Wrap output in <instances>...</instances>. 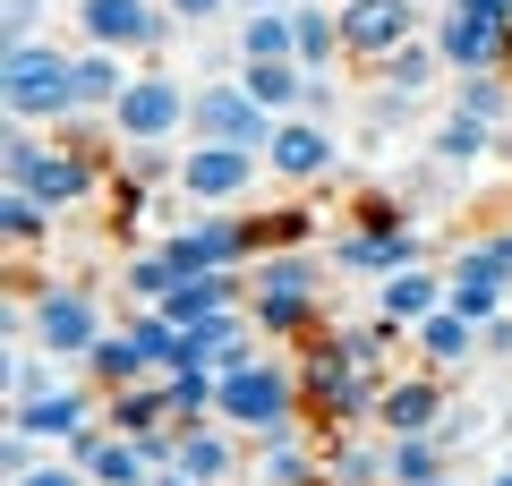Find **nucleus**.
Returning a JSON list of instances; mask_svg holds the SVG:
<instances>
[{"label":"nucleus","mask_w":512,"mask_h":486,"mask_svg":"<svg viewBox=\"0 0 512 486\" xmlns=\"http://www.w3.org/2000/svg\"><path fill=\"white\" fill-rule=\"evenodd\" d=\"M0 171H9V188L43 197L52 214H69V205H86V197H111V171L86 154V145L35 137V128H18V120H9V137H0Z\"/></svg>","instance_id":"1"},{"label":"nucleus","mask_w":512,"mask_h":486,"mask_svg":"<svg viewBox=\"0 0 512 486\" xmlns=\"http://www.w3.org/2000/svg\"><path fill=\"white\" fill-rule=\"evenodd\" d=\"M214 418H222V427H239V435H256V452H265V444H291L299 418H308V393H299V359H274V350H265L256 367L222 376Z\"/></svg>","instance_id":"2"},{"label":"nucleus","mask_w":512,"mask_h":486,"mask_svg":"<svg viewBox=\"0 0 512 486\" xmlns=\"http://www.w3.org/2000/svg\"><path fill=\"white\" fill-rule=\"evenodd\" d=\"M0 103H9V120L18 128H69L77 120V52H60V43H9V60H0Z\"/></svg>","instance_id":"3"},{"label":"nucleus","mask_w":512,"mask_h":486,"mask_svg":"<svg viewBox=\"0 0 512 486\" xmlns=\"http://www.w3.org/2000/svg\"><path fill=\"white\" fill-rule=\"evenodd\" d=\"M384 384L393 376H359V367L333 350V333H316L308 359H299V393H308V418H325V435H376Z\"/></svg>","instance_id":"4"},{"label":"nucleus","mask_w":512,"mask_h":486,"mask_svg":"<svg viewBox=\"0 0 512 486\" xmlns=\"http://www.w3.org/2000/svg\"><path fill=\"white\" fill-rule=\"evenodd\" d=\"M274 111L256 103L239 77H205V86H188V145H274Z\"/></svg>","instance_id":"5"},{"label":"nucleus","mask_w":512,"mask_h":486,"mask_svg":"<svg viewBox=\"0 0 512 486\" xmlns=\"http://www.w3.org/2000/svg\"><path fill=\"white\" fill-rule=\"evenodd\" d=\"M163 256H171L180 273H256L265 239H256L248 214H188L180 231L163 239Z\"/></svg>","instance_id":"6"},{"label":"nucleus","mask_w":512,"mask_h":486,"mask_svg":"<svg viewBox=\"0 0 512 486\" xmlns=\"http://www.w3.org/2000/svg\"><path fill=\"white\" fill-rule=\"evenodd\" d=\"M77 35H86L94 52L154 60L171 35H180V18H171L163 0H77Z\"/></svg>","instance_id":"7"},{"label":"nucleus","mask_w":512,"mask_h":486,"mask_svg":"<svg viewBox=\"0 0 512 486\" xmlns=\"http://www.w3.org/2000/svg\"><path fill=\"white\" fill-rule=\"evenodd\" d=\"M103 333H111V324H103V307H94V290H77V282H43L35 290V350H43V359L86 367Z\"/></svg>","instance_id":"8"},{"label":"nucleus","mask_w":512,"mask_h":486,"mask_svg":"<svg viewBox=\"0 0 512 486\" xmlns=\"http://www.w3.org/2000/svg\"><path fill=\"white\" fill-rule=\"evenodd\" d=\"M111 137L120 145H171L188 137V86L171 69H137L120 94V111H111Z\"/></svg>","instance_id":"9"},{"label":"nucleus","mask_w":512,"mask_h":486,"mask_svg":"<svg viewBox=\"0 0 512 486\" xmlns=\"http://www.w3.org/2000/svg\"><path fill=\"white\" fill-rule=\"evenodd\" d=\"M256 171H265V154L256 145H180V197L205 205V214H231L239 197L256 188Z\"/></svg>","instance_id":"10"},{"label":"nucleus","mask_w":512,"mask_h":486,"mask_svg":"<svg viewBox=\"0 0 512 486\" xmlns=\"http://www.w3.org/2000/svg\"><path fill=\"white\" fill-rule=\"evenodd\" d=\"M427 43L444 52L453 77H504L512 69V26L478 18V9H436V18H427Z\"/></svg>","instance_id":"11"},{"label":"nucleus","mask_w":512,"mask_h":486,"mask_svg":"<svg viewBox=\"0 0 512 486\" xmlns=\"http://www.w3.org/2000/svg\"><path fill=\"white\" fill-rule=\"evenodd\" d=\"M427 35V9L419 0H342V52L350 60H393L402 43H419Z\"/></svg>","instance_id":"12"},{"label":"nucleus","mask_w":512,"mask_h":486,"mask_svg":"<svg viewBox=\"0 0 512 486\" xmlns=\"http://www.w3.org/2000/svg\"><path fill=\"white\" fill-rule=\"evenodd\" d=\"M9 427H18V435H35V444H52V452H69L86 427H103V393H94L86 376H77V384H52L43 401L9 410Z\"/></svg>","instance_id":"13"},{"label":"nucleus","mask_w":512,"mask_h":486,"mask_svg":"<svg viewBox=\"0 0 512 486\" xmlns=\"http://www.w3.org/2000/svg\"><path fill=\"white\" fill-rule=\"evenodd\" d=\"M325 265L333 273H376V282H393V273L427 265V239L419 231H333L325 239Z\"/></svg>","instance_id":"14"},{"label":"nucleus","mask_w":512,"mask_h":486,"mask_svg":"<svg viewBox=\"0 0 512 486\" xmlns=\"http://www.w3.org/2000/svg\"><path fill=\"white\" fill-rule=\"evenodd\" d=\"M444 418H453V393H444V376H427V367H410V376H393V384H384L376 435H436Z\"/></svg>","instance_id":"15"},{"label":"nucleus","mask_w":512,"mask_h":486,"mask_svg":"<svg viewBox=\"0 0 512 486\" xmlns=\"http://www.w3.org/2000/svg\"><path fill=\"white\" fill-rule=\"evenodd\" d=\"M265 171H274V180H333V171H342V145H333V128L325 120H282L274 128V145H265Z\"/></svg>","instance_id":"16"},{"label":"nucleus","mask_w":512,"mask_h":486,"mask_svg":"<svg viewBox=\"0 0 512 486\" xmlns=\"http://www.w3.org/2000/svg\"><path fill=\"white\" fill-rule=\"evenodd\" d=\"M69 461L86 469L94 486H154V478H163V469L146 461V444H137V435H120V427H86V435L69 444Z\"/></svg>","instance_id":"17"},{"label":"nucleus","mask_w":512,"mask_h":486,"mask_svg":"<svg viewBox=\"0 0 512 486\" xmlns=\"http://www.w3.org/2000/svg\"><path fill=\"white\" fill-rule=\"evenodd\" d=\"M444 307H453V273H436V265H410V273H393V282H376V316L410 324V333H419L427 316H444Z\"/></svg>","instance_id":"18"},{"label":"nucleus","mask_w":512,"mask_h":486,"mask_svg":"<svg viewBox=\"0 0 512 486\" xmlns=\"http://www.w3.org/2000/svg\"><path fill=\"white\" fill-rule=\"evenodd\" d=\"M180 478H197V486H231V478H239V427H222V418L180 427Z\"/></svg>","instance_id":"19"},{"label":"nucleus","mask_w":512,"mask_h":486,"mask_svg":"<svg viewBox=\"0 0 512 486\" xmlns=\"http://www.w3.org/2000/svg\"><path fill=\"white\" fill-rule=\"evenodd\" d=\"M103 427H120V435H163V427H180L171 418V384L163 376H146V384H120V393H103Z\"/></svg>","instance_id":"20"},{"label":"nucleus","mask_w":512,"mask_h":486,"mask_svg":"<svg viewBox=\"0 0 512 486\" xmlns=\"http://www.w3.org/2000/svg\"><path fill=\"white\" fill-rule=\"evenodd\" d=\"M410 350H419L427 376H453V367H470V359H478V324L444 307V316H427L419 333H410Z\"/></svg>","instance_id":"21"},{"label":"nucleus","mask_w":512,"mask_h":486,"mask_svg":"<svg viewBox=\"0 0 512 486\" xmlns=\"http://www.w3.org/2000/svg\"><path fill=\"white\" fill-rule=\"evenodd\" d=\"M333 350H342L359 376H393V350H410V324H393V316H367V324H342L333 333Z\"/></svg>","instance_id":"22"},{"label":"nucleus","mask_w":512,"mask_h":486,"mask_svg":"<svg viewBox=\"0 0 512 486\" xmlns=\"http://www.w3.org/2000/svg\"><path fill=\"white\" fill-rule=\"evenodd\" d=\"M308 290H325V256H316V248L256 256V290H248V299H308Z\"/></svg>","instance_id":"23"},{"label":"nucleus","mask_w":512,"mask_h":486,"mask_svg":"<svg viewBox=\"0 0 512 486\" xmlns=\"http://www.w3.org/2000/svg\"><path fill=\"white\" fill-rule=\"evenodd\" d=\"M291 60L316 77H333V60H342V9H308V0H291Z\"/></svg>","instance_id":"24"},{"label":"nucleus","mask_w":512,"mask_h":486,"mask_svg":"<svg viewBox=\"0 0 512 486\" xmlns=\"http://www.w3.org/2000/svg\"><path fill=\"white\" fill-rule=\"evenodd\" d=\"M222 307H248V282H239V273H180V290L163 299V316L197 324V316H222Z\"/></svg>","instance_id":"25"},{"label":"nucleus","mask_w":512,"mask_h":486,"mask_svg":"<svg viewBox=\"0 0 512 486\" xmlns=\"http://www.w3.org/2000/svg\"><path fill=\"white\" fill-rule=\"evenodd\" d=\"M128 77H137V69H128L120 52H94V43H86V52H77V111L111 120V111H120V94H128Z\"/></svg>","instance_id":"26"},{"label":"nucleus","mask_w":512,"mask_h":486,"mask_svg":"<svg viewBox=\"0 0 512 486\" xmlns=\"http://www.w3.org/2000/svg\"><path fill=\"white\" fill-rule=\"evenodd\" d=\"M248 324H256V342H308L325 324V290H308V299H248Z\"/></svg>","instance_id":"27"},{"label":"nucleus","mask_w":512,"mask_h":486,"mask_svg":"<svg viewBox=\"0 0 512 486\" xmlns=\"http://www.w3.org/2000/svg\"><path fill=\"white\" fill-rule=\"evenodd\" d=\"M308 77H316V69H299V60H256V69H239V86L274 111V120H299V103H308Z\"/></svg>","instance_id":"28"},{"label":"nucleus","mask_w":512,"mask_h":486,"mask_svg":"<svg viewBox=\"0 0 512 486\" xmlns=\"http://www.w3.org/2000/svg\"><path fill=\"white\" fill-rule=\"evenodd\" d=\"M77 376H86L94 393H120V384H146V376H154V359L128 342V324H120V333H103V342H94V359L77 367Z\"/></svg>","instance_id":"29"},{"label":"nucleus","mask_w":512,"mask_h":486,"mask_svg":"<svg viewBox=\"0 0 512 486\" xmlns=\"http://www.w3.org/2000/svg\"><path fill=\"white\" fill-rule=\"evenodd\" d=\"M325 486H393L384 478V435H333L325 444Z\"/></svg>","instance_id":"30"},{"label":"nucleus","mask_w":512,"mask_h":486,"mask_svg":"<svg viewBox=\"0 0 512 486\" xmlns=\"http://www.w3.org/2000/svg\"><path fill=\"white\" fill-rule=\"evenodd\" d=\"M436 77H453V69H444V52L419 35V43H402V52H393V60L376 69V86H384V94H402V103H419V94L436 86Z\"/></svg>","instance_id":"31"},{"label":"nucleus","mask_w":512,"mask_h":486,"mask_svg":"<svg viewBox=\"0 0 512 486\" xmlns=\"http://www.w3.org/2000/svg\"><path fill=\"white\" fill-rule=\"evenodd\" d=\"M384 478L393 486H436V478H453V469H444L436 435H384Z\"/></svg>","instance_id":"32"},{"label":"nucleus","mask_w":512,"mask_h":486,"mask_svg":"<svg viewBox=\"0 0 512 486\" xmlns=\"http://www.w3.org/2000/svg\"><path fill=\"white\" fill-rule=\"evenodd\" d=\"M256 486H325V452H308L291 435V444H265L256 452Z\"/></svg>","instance_id":"33"},{"label":"nucleus","mask_w":512,"mask_h":486,"mask_svg":"<svg viewBox=\"0 0 512 486\" xmlns=\"http://www.w3.org/2000/svg\"><path fill=\"white\" fill-rule=\"evenodd\" d=\"M120 290H128V299H137V307H163L171 290H180V265H171L163 248H137V256H128V265H120Z\"/></svg>","instance_id":"34"},{"label":"nucleus","mask_w":512,"mask_h":486,"mask_svg":"<svg viewBox=\"0 0 512 486\" xmlns=\"http://www.w3.org/2000/svg\"><path fill=\"white\" fill-rule=\"evenodd\" d=\"M495 154V128L487 120H461V111H444L436 120V162H453V171H470V162Z\"/></svg>","instance_id":"35"},{"label":"nucleus","mask_w":512,"mask_h":486,"mask_svg":"<svg viewBox=\"0 0 512 486\" xmlns=\"http://www.w3.org/2000/svg\"><path fill=\"white\" fill-rule=\"evenodd\" d=\"M453 111L461 120H487V128H512V77H461Z\"/></svg>","instance_id":"36"},{"label":"nucleus","mask_w":512,"mask_h":486,"mask_svg":"<svg viewBox=\"0 0 512 486\" xmlns=\"http://www.w3.org/2000/svg\"><path fill=\"white\" fill-rule=\"evenodd\" d=\"M0 231H9V248H43L52 239V205L26 197V188H0Z\"/></svg>","instance_id":"37"},{"label":"nucleus","mask_w":512,"mask_h":486,"mask_svg":"<svg viewBox=\"0 0 512 486\" xmlns=\"http://www.w3.org/2000/svg\"><path fill=\"white\" fill-rule=\"evenodd\" d=\"M256 60H291V9L239 18V69H256Z\"/></svg>","instance_id":"38"},{"label":"nucleus","mask_w":512,"mask_h":486,"mask_svg":"<svg viewBox=\"0 0 512 486\" xmlns=\"http://www.w3.org/2000/svg\"><path fill=\"white\" fill-rule=\"evenodd\" d=\"M453 282H495V290H512V256L495 248V239H461V248H453Z\"/></svg>","instance_id":"39"},{"label":"nucleus","mask_w":512,"mask_h":486,"mask_svg":"<svg viewBox=\"0 0 512 486\" xmlns=\"http://www.w3.org/2000/svg\"><path fill=\"white\" fill-rule=\"evenodd\" d=\"M52 367L60 359H43V350H9V410H26V401H43V393H52Z\"/></svg>","instance_id":"40"},{"label":"nucleus","mask_w":512,"mask_h":486,"mask_svg":"<svg viewBox=\"0 0 512 486\" xmlns=\"http://www.w3.org/2000/svg\"><path fill=\"white\" fill-rule=\"evenodd\" d=\"M120 180H137V188L180 180V145H120Z\"/></svg>","instance_id":"41"},{"label":"nucleus","mask_w":512,"mask_h":486,"mask_svg":"<svg viewBox=\"0 0 512 486\" xmlns=\"http://www.w3.org/2000/svg\"><path fill=\"white\" fill-rule=\"evenodd\" d=\"M256 239H265V256H274V248H308V239H316V214H308V205H282V214L256 222Z\"/></svg>","instance_id":"42"},{"label":"nucleus","mask_w":512,"mask_h":486,"mask_svg":"<svg viewBox=\"0 0 512 486\" xmlns=\"http://www.w3.org/2000/svg\"><path fill=\"white\" fill-rule=\"evenodd\" d=\"M453 316L495 324V316H512V290H495V282H453Z\"/></svg>","instance_id":"43"},{"label":"nucleus","mask_w":512,"mask_h":486,"mask_svg":"<svg viewBox=\"0 0 512 486\" xmlns=\"http://www.w3.org/2000/svg\"><path fill=\"white\" fill-rule=\"evenodd\" d=\"M350 231H410V214L393 197H376V188H367L359 205H350Z\"/></svg>","instance_id":"44"},{"label":"nucleus","mask_w":512,"mask_h":486,"mask_svg":"<svg viewBox=\"0 0 512 486\" xmlns=\"http://www.w3.org/2000/svg\"><path fill=\"white\" fill-rule=\"evenodd\" d=\"M0 18H9V43H43V0H9Z\"/></svg>","instance_id":"45"},{"label":"nucleus","mask_w":512,"mask_h":486,"mask_svg":"<svg viewBox=\"0 0 512 486\" xmlns=\"http://www.w3.org/2000/svg\"><path fill=\"white\" fill-rule=\"evenodd\" d=\"M478 427H487V410H470V401H453V418H444V427H436V444L453 452V444H470Z\"/></svg>","instance_id":"46"},{"label":"nucleus","mask_w":512,"mask_h":486,"mask_svg":"<svg viewBox=\"0 0 512 486\" xmlns=\"http://www.w3.org/2000/svg\"><path fill=\"white\" fill-rule=\"evenodd\" d=\"M18 486H94V478H86V469L69 461V452H52V461H43L35 478H18Z\"/></svg>","instance_id":"47"},{"label":"nucleus","mask_w":512,"mask_h":486,"mask_svg":"<svg viewBox=\"0 0 512 486\" xmlns=\"http://www.w3.org/2000/svg\"><path fill=\"white\" fill-rule=\"evenodd\" d=\"M402 120H410V103H402V94H384V86L367 94V128H402Z\"/></svg>","instance_id":"48"},{"label":"nucleus","mask_w":512,"mask_h":486,"mask_svg":"<svg viewBox=\"0 0 512 486\" xmlns=\"http://www.w3.org/2000/svg\"><path fill=\"white\" fill-rule=\"evenodd\" d=\"M478 359H512V316L478 324Z\"/></svg>","instance_id":"49"},{"label":"nucleus","mask_w":512,"mask_h":486,"mask_svg":"<svg viewBox=\"0 0 512 486\" xmlns=\"http://www.w3.org/2000/svg\"><path fill=\"white\" fill-rule=\"evenodd\" d=\"M163 9H171V18H180V26H205V18H222L231 0H163Z\"/></svg>","instance_id":"50"},{"label":"nucleus","mask_w":512,"mask_h":486,"mask_svg":"<svg viewBox=\"0 0 512 486\" xmlns=\"http://www.w3.org/2000/svg\"><path fill=\"white\" fill-rule=\"evenodd\" d=\"M444 9H478V18H495V26H512V0H444Z\"/></svg>","instance_id":"51"},{"label":"nucleus","mask_w":512,"mask_h":486,"mask_svg":"<svg viewBox=\"0 0 512 486\" xmlns=\"http://www.w3.org/2000/svg\"><path fill=\"white\" fill-rule=\"evenodd\" d=\"M231 9H248V18H265V9H291V0H231Z\"/></svg>","instance_id":"52"},{"label":"nucleus","mask_w":512,"mask_h":486,"mask_svg":"<svg viewBox=\"0 0 512 486\" xmlns=\"http://www.w3.org/2000/svg\"><path fill=\"white\" fill-rule=\"evenodd\" d=\"M495 162H504V171H512V128H495Z\"/></svg>","instance_id":"53"},{"label":"nucleus","mask_w":512,"mask_h":486,"mask_svg":"<svg viewBox=\"0 0 512 486\" xmlns=\"http://www.w3.org/2000/svg\"><path fill=\"white\" fill-rule=\"evenodd\" d=\"M154 486H197V478H180V469H163V478H154Z\"/></svg>","instance_id":"54"},{"label":"nucleus","mask_w":512,"mask_h":486,"mask_svg":"<svg viewBox=\"0 0 512 486\" xmlns=\"http://www.w3.org/2000/svg\"><path fill=\"white\" fill-rule=\"evenodd\" d=\"M495 248H504V256H512V222H504V231H495Z\"/></svg>","instance_id":"55"},{"label":"nucleus","mask_w":512,"mask_h":486,"mask_svg":"<svg viewBox=\"0 0 512 486\" xmlns=\"http://www.w3.org/2000/svg\"><path fill=\"white\" fill-rule=\"evenodd\" d=\"M487 486H512V469H495V478H487Z\"/></svg>","instance_id":"56"},{"label":"nucleus","mask_w":512,"mask_h":486,"mask_svg":"<svg viewBox=\"0 0 512 486\" xmlns=\"http://www.w3.org/2000/svg\"><path fill=\"white\" fill-rule=\"evenodd\" d=\"M504 469H512V444H504Z\"/></svg>","instance_id":"57"},{"label":"nucleus","mask_w":512,"mask_h":486,"mask_svg":"<svg viewBox=\"0 0 512 486\" xmlns=\"http://www.w3.org/2000/svg\"><path fill=\"white\" fill-rule=\"evenodd\" d=\"M436 486H461V478H436Z\"/></svg>","instance_id":"58"}]
</instances>
